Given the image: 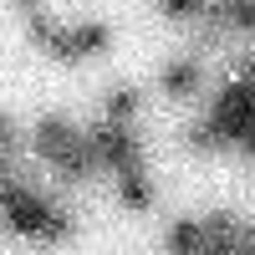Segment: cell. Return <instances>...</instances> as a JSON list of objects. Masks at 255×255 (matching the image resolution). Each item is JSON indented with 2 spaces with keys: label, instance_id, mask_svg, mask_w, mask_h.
Here are the masks:
<instances>
[{
  "label": "cell",
  "instance_id": "13",
  "mask_svg": "<svg viewBox=\"0 0 255 255\" xmlns=\"http://www.w3.org/2000/svg\"><path fill=\"white\" fill-rule=\"evenodd\" d=\"M245 250H255V225H250V245H245Z\"/></svg>",
  "mask_w": 255,
  "mask_h": 255
},
{
  "label": "cell",
  "instance_id": "11",
  "mask_svg": "<svg viewBox=\"0 0 255 255\" xmlns=\"http://www.w3.org/2000/svg\"><path fill=\"white\" fill-rule=\"evenodd\" d=\"M72 235H77V220H72L67 209L56 204V209H51V220H46V230H41V240H51V245H67Z\"/></svg>",
  "mask_w": 255,
  "mask_h": 255
},
{
  "label": "cell",
  "instance_id": "4",
  "mask_svg": "<svg viewBox=\"0 0 255 255\" xmlns=\"http://www.w3.org/2000/svg\"><path fill=\"white\" fill-rule=\"evenodd\" d=\"M199 82H204L199 61H194V56H174V61L158 72V92H163L168 102H189V97L199 92Z\"/></svg>",
  "mask_w": 255,
  "mask_h": 255
},
{
  "label": "cell",
  "instance_id": "10",
  "mask_svg": "<svg viewBox=\"0 0 255 255\" xmlns=\"http://www.w3.org/2000/svg\"><path fill=\"white\" fill-rule=\"evenodd\" d=\"M230 36H255V0H220Z\"/></svg>",
  "mask_w": 255,
  "mask_h": 255
},
{
  "label": "cell",
  "instance_id": "8",
  "mask_svg": "<svg viewBox=\"0 0 255 255\" xmlns=\"http://www.w3.org/2000/svg\"><path fill=\"white\" fill-rule=\"evenodd\" d=\"M168 250H189V255H199V250H209V235H204V220H174L168 225V240H163Z\"/></svg>",
  "mask_w": 255,
  "mask_h": 255
},
{
  "label": "cell",
  "instance_id": "2",
  "mask_svg": "<svg viewBox=\"0 0 255 255\" xmlns=\"http://www.w3.org/2000/svg\"><path fill=\"white\" fill-rule=\"evenodd\" d=\"M5 235H26V240H41V230L51 220V199L36 194L31 184H15V174H5Z\"/></svg>",
  "mask_w": 255,
  "mask_h": 255
},
{
  "label": "cell",
  "instance_id": "3",
  "mask_svg": "<svg viewBox=\"0 0 255 255\" xmlns=\"http://www.w3.org/2000/svg\"><path fill=\"white\" fill-rule=\"evenodd\" d=\"M82 133H87V128H77L72 118H61V113H41V118L31 123V143H26V148H31L41 163H51V158L67 153V148H77Z\"/></svg>",
  "mask_w": 255,
  "mask_h": 255
},
{
  "label": "cell",
  "instance_id": "6",
  "mask_svg": "<svg viewBox=\"0 0 255 255\" xmlns=\"http://www.w3.org/2000/svg\"><path fill=\"white\" fill-rule=\"evenodd\" d=\"M113 184H118V204L128 215H148L153 209V179L143 168H123V174H113Z\"/></svg>",
  "mask_w": 255,
  "mask_h": 255
},
{
  "label": "cell",
  "instance_id": "7",
  "mask_svg": "<svg viewBox=\"0 0 255 255\" xmlns=\"http://www.w3.org/2000/svg\"><path fill=\"white\" fill-rule=\"evenodd\" d=\"M143 113V87L138 82H118V87L102 92V118H113V123H133Z\"/></svg>",
  "mask_w": 255,
  "mask_h": 255
},
{
  "label": "cell",
  "instance_id": "1",
  "mask_svg": "<svg viewBox=\"0 0 255 255\" xmlns=\"http://www.w3.org/2000/svg\"><path fill=\"white\" fill-rule=\"evenodd\" d=\"M87 143L102 163V174H123V168H143V138L133 123H113V118H97L87 128Z\"/></svg>",
  "mask_w": 255,
  "mask_h": 255
},
{
  "label": "cell",
  "instance_id": "9",
  "mask_svg": "<svg viewBox=\"0 0 255 255\" xmlns=\"http://www.w3.org/2000/svg\"><path fill=\"white\" fill-rule=\"evenodd\" d=\"M72 36H77V51H82V61L87 56H102L113 46V31L102 26V20H82V26H72Z\"/></svg>",
  "mask_w": 255,
  "mask_h": 255
},
{
  "label": "cell",
  "instance_id": "5",
  "mask_svg": "<svg viewBox=\"0 0 255 255\" xmlns=\"http://www.w3.org/2000/svg\"><path fill=\"white\" fill-rule=\"evenodd\" d=\"M204 235H209V250H245L250 245V225L235 215V209H209L204 215Z\"/></svg>",
  "mask_w": 255,
  "mask_h": 255
},
{
  "label": "cell",
  "instance_id": "12",
  "mask_svg": "<svg viewBox=\"0 0 255 255\" xmlns=\"http://www.w3.org/2000/svg\"><path fill=\"white\" fill-rule=\"evenodd\" d=\"M10 5H15V10H26V15H31V10H41V0H10Z\"/></svg>",
  "mask_w": 255,
  "mask_h": 255
}]
</instances>
